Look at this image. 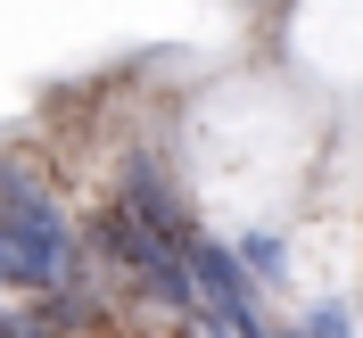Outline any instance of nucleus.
<instances>
[{"label":"nucleus","mask_w":363,"mask_h":338,"mask_svg":"<svg viewBox=\"0 0 363 338\" xmlns=\"http://www.w3.org/2000/svg\"><path fill=\"white\" fill-rule=\"evenodd\" d=\"M74 272H83V248H74V223L58 215V198L25 165H0V289L74 297Z\"/></svg>","instance_id":"f257e3e1"},{"label":"nucleus","mask_w":363,"mask_h":338,"mask_svg":"<svg viewBox=\"0 0 363 338\" xmlns=\"http://www.w3.org/2000/svg\"><path fill=\"white\" fill-rule=\"evenodd\" d=\"M240 264H248V281H281V272H289L281 231H248V240H240Z\"/></svg>","instance_id":"f03ea898"},{"label":"nucleus","mask_w":363,"mask_h":338,"mask_svg":"<svg viewBox=\"0 0 363 338\" xmlns=\"http://www.w3.org/2000/svg\"><path fill=\"white\" fill-rule=\"evenodd\" d=\"M297 338H355V322H347V305H314Z\"/></svg>","instance_id":"7ed1b4c3"},{"label":"nucleus","mask_w":363,"mask_h":338,"mask_svg":"<svg viewBox=\"0 0 363 338\" xmlns=\"http://www.w3.org/2000/svg\"><path fill=\"white\" fill-rule=\"evenodd\" d=\"M0 338H50V330H42V322H17L9 305H0Z\"/></svg>","instance_id":"20e7f679"}]
</instances>
